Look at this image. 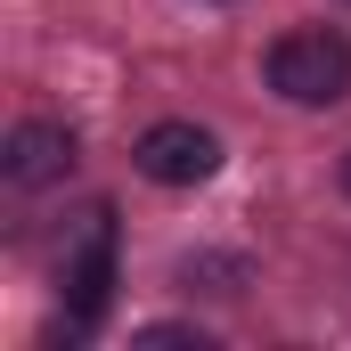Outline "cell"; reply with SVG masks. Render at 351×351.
<instances>
[{
    "instance_id": "cell-2",
    "label": "cell",
    "mask_w": 351,
    "mask_h": 351,
    "mask_svg": "<svg viewBox=\"0 0 351 351\" xmlns=\"http://www.w3.org/2000/svg\"><path fill=\"white\" fill-rule=\"evenodd\" d=\"M131 164L156 180V188H196V180L221 172V139L204 123H147L139 147H131Z\"/></svg>"
},
{
    "instance_id": "cell-6",
    "label": "cell",
    "mask_w": 351,
    "mask_h": 351,
    "mask_svg": "<svg viewBox=\"0 0 351 351\" xmlns=\"http://www.w3.org/2000/svg\"><path fill=\"white\" fill-rule=\"evenodd\" d=\"M139 343H204L213 351V335H196V327H139Z\"/></svg>"
},
{
    "instance_id": "cell-3",
    "label": "cell",
    "mask_w": 351,
    "mask_h": 351,
    "mask_svg": "<svg viewBox=\"0 0 351 351\" xmlns=\"http://www.w3.org/2000/svg\"><path fill=\"white\" fill-rule=\"evenodd\" d=\"M74 156H82V139H74L66 123L33 114V123H16V131L0 139V180H8V188H58V180L74 172Z\"/></svg>"
},
{
    "instance_id": "cell-4",
    "label": "cell",
    "mask_w": 351,
    "mask_h": 351,
    "mask_svg": "<svg viewBox=\"0 0 351 351\" xmlns=\"http://www.w3.org/2000/svg\"><path fill=\"white\" fill-rule=\"evenodd\" d=\"M66 286H74V311H66V327L82 335L90 319L106 311V294H114V213H106V204H90L82 245H66Z\"/></svg>"
},
{
    "instance_id": "cell-5",
    "label": "cell",
    "mask_w": 351,
    "mask_h": 351,
    "mask_svg": "<svg viewBox=\"0 0 351 351\" xmlns=\"http://www.w3.org/2000/svg\"><path fill=\"white\" fill-rule=\"evenodd\" d=\"M180 286H188V294H221V302H229V294L245 286V262H237V254H188V262H180Z\"/></svg>"
},
{
    "instance_id": "cell-7",
    "label": "cell",
    "mask_w": 351,
    "mask_h": 351,
    "mask_svg": "<svg viewBox=\"0 0 351 351\" xmlns=\"http://www.w3.org/2000/svg\"><path fill=\"white\" fill-rule=\"evenodd\" d=\"M343 196H351V156H343Z\"/></svg>"
},
{
    "instance_id": "cell-1",
    "label": "cell",
    "mask_w": 351,
    "mask_h": 351,
    "mask_svg": "<svg viewBox=\"0 0 351 351\" xmlns=\"http://www.w3.org/2000/svg\"><path fill=\"white\" fill-rule=\"evenodd\" d=\"M269 90L286 106H335V98H351V41L327 33V25L278 33L269 41Z\"/></svg>"
}]
</instances>
